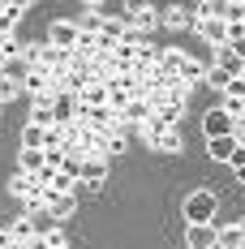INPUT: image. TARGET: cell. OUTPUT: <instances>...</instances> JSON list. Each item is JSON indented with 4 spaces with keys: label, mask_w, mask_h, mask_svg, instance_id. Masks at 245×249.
Here are the masks:
<instances>
[{
    "label": "cell",
    "mask_w": 245,
    "mask_h": 249,
    "mask_svg": "<svg viewBox=\"0 0 245 249\" xmlns=\"http://www.w3.org/2000/svg\"><path fill=\"white\" fill-rule=\"evenodd\" d=\"M138 133L151 142V150H164V155H176V150H181V133H176V129H164L155 116H151V121L142 124Z\"/></svg>",
    "instance_id": "obj_1"
},
{
    "label": "cell",
    "mask_w": 245,
    "mask_h": 249,
    "mask_svg": "<svg viewBox=\"0 0 245 249\" xmlns=\"http://www.w3.org/2000/svg\"><path fill=\"white\" fill-rule=\"evenodd\" d=\"M185 219H189V224H211V219H215V194H211V189L189 194V198H185Z\"/></svg>",
    "instance_id": "obj_2"
},
{
    "label": "cell",
    "mask_w": 245,
    "mask_h": 249,
    "mask_svg": "<svg viewBox=\"0 0 245 249\" xmlns=\"http://www.w3.org/2000/svg\"><path fill=\"white\" fill-rule=\"evenodd\" d=\"M159 22L168 30H198V4H172V9H159Z\"/></svg>",
    "instance_id": "obj_3"
},
{
    "label": "cell",
    "mask_w": 245,
    "mask_h": 249,
    "mask_svg": "<svg viewBox=\"0 0 245 249\" xmlns=\"http://www.w3.org/2000/svg\"><path fill=\"white\" fill-rule=\"evenodd\" d=\"M77 30H82L77 22H52V30H48V43H52V48H60V52H74V43H77Z\"/></svg>",
    "instance_id": "obj_4"
},
{
    "label": "cell",
    "mask_w": 245,
    "mask_h": 249,
    "mask_svg": "<svg viewBox=\"0 0 245 249\" xmlns=\"http://www.w3.org/2000/svg\"><path fill=\"white\" fill-rule=\"evenodd\" d=\"M232 129H237V124L228 121L220 107H211V112L202 116V133H207V142H211V138H232Z\"/></svg>",
    "instance_id": "obj_5"
},
{
    "label": "cell",
    "mask_w": 245,
    "mask_h": 249,
    "mask_svg": "<svg viewBox=\"0 0 245 249\" xmlns=\"http://www.w3.org/2000/svg\"><path fill=\"white\" fill-rule=\"evenodd\" d=\"M215 236H220V228H215V224H189V228H185V245H189V249H211V245H215Z\"/></svg>",
    "instance_id": "obj_6"
},
{
    "label": "cell",
    "mask_w": 245,
    "mask_h": 249,
    "mask_svg": "<svg viewBox=\"0 0 245 249\" xmlns=\"http://www.w3.org/2000/svg\"><path fill=\"white\" fill-rule=\"evenodd\" d=\"M198 35H202V39H207V43H211L215 52L228 43V26H224L220 18H202V22H198Z\"/></svg>",
    "instance_id": "obj_7"
},
{
    "label": "cell",
    "mask_w": 245,
    "mask_h": 249,
    "mask_svg": "<svg viewBox=\"0 0 245 249\" xmlns=\"http://www.w3.org/2000/svg\"><path fill=\"white\" fill-rule=\"evenodd\" d=\"M74 56H82V60H95V56H99V35H95V26H91V22H86L82 30H77Z\"/></svg>",
    "instance_id": "obj_8"
},
{
    "label": "cell",
    "mask_w": 245,
    "mask_h": 249,
    "mask_svg": "<svg viewBox=\"0 0 245 249\" xmlns=\"http://www.w3.org/2000/svg\"><path fill=\"white\" fill-rule=\"evenodd\" d=\"M22 13H26V0H4L0 4V35H13L18 22H22Z\"/></svg>",
    "instance_id": "obj_9"
},
{
    "label": "cell",
    "mask_w": 245,
    "mask_h": 249,
    "mask_svg": "<svg viewBox=\"0 0 245 249\" xmlns=\"http://www.w3.org/2000/svg\"><path fill=\"white\" fill-rule=\"evenodd\" d=\"M4 232H9V241H13V245H30L39 228H35V219H30V215H22V219H13Z\"/></svg>",
    "instance_id": "obj_10"
},
{
    "label": "cell",
    "mask_w": 245,
    "mask_h": 249,
    "mask_svg": "<svg viewBox=\"0 0 245 249\" xmlns=\"http://www.w3.org/2000/svg\"><path fill=\"white\" fill-rule=\"evenodd\" d=\"M69 245V236H65V228H48V232H35V241L26 249H65Z\"/></svg>",
    "instance_id": "obj_11"
},
{
    "label": "cell",
    "mask_w": 245,
    "mask_h": 249,
    "mask_svg": "<svg viewBox=\"0 0 245 249\" xmlns=\"http://www.w3.org/2000/svg\"><path fill=\"white\" fill-rule=\"evenodd\" d=\"M129 13H133V26H129V30H138V35L151 30V26H159V9H155V4H133Z\"/></svg>",
    "instance_id": "obj_12"
},
{
    "label": "cell",
    "mask_w": 245,
    "mask_h": 249,
    "mask_svg": "<svg viewBox=\"0 0 245 249\" xmlns=\"http://www.w3.org/2000/svg\"><path fill=\"white\" fill-rule=\"evenodd\" d=\"M207 155H211L215 163H232V155H237V142H232V138H211V142H207Z\"/></svg>",
    "instance_id": "obj_13"
},
{
    "label": "cell",
    "mask_w": 245,
    "mask_h": 249,
    "mask_svg": "<svg viewBox=\"0 0 245 249\" xmlns=\"http://www.w3.org/2000/svg\"><path fill=\"white\" fill-rule=\"evenodd\" d=\"M103 176H108V159H86V163H82V185L99 189V185H103Z\"/></svg>",
    "instance_id": "obj_14"
},
{
    "label": "cell",
    "mask_w": 245,
    "mask_h": 249,
    "mask_svg": "<svg viewBox=\"0 0 245 249\" xmlns=\"http://www.w3.org/2000/svg\"><path fill=\"white\" fill-rule=\"evenodd\" d=\"M215 69H224L228 77H245V65H241V56H237V52L228 48V43L220 48V60H215Z\"/></svg>",
    "instance_id": "obj_15"
},
{
    "label": "cell",
    "mask_w": 245,
    "mask_h": 249,
    "mask_svg": "<svg viewBox=\"0 0 245 249\" xmlns=\"http://www.w3.org/2000/svg\"><path fill=\"white\" fill-rule=\"evenodd\" d=\"M215 245H220V249H245V228H241V224H228V228H220Z\"/></svg>",
    "instance_id": "obj_16"
},
{
    "label": "cell",
    "mask_w": 245,
    "mask_h": 249,
    "mask_svg": "<svg viewBox=\"0 0 245 249\" xmlns=\"http://www.w3.org/2000/svg\"><path fill=\"white\" fill-rule=\"evenodd\" d=\"M77 103H86V107H108V86H103V82H91V86L77 95Z\"/></svg>",
    "instance_id": "obj_17"
},
{
    "label": "cell",
    "mask_w": 245,
    "mask_h": 249,
    "mask_svg": "<svg viewBox=\"0 0 245 249\" xmlns=\"http://www.w3.org/2000/svg\"><path fill=\"white\" fill-rule=\"evenodd\" d=\"M43 168H48V155H43V150H22V168H18V172H26V176H39Z\"/></svg>",
    "instance_id": "obj_18"
},
{
    "label": "cell",
    "mask_w": 245,
    "mask_h": 249,
    "mask_svg": "<svg viewBox=\"0 0 245 249\" xmlns=\"http://www.w3.org/2000/svg\"><path fill=\"white\" fill-rule=\"evenodd\" d=\"M43 146H48V129L26 124V129H22V150H43Z\"/></svg>",
    "instance_id": "obj_19"
},
{
    "label": "cell",
    "mask_w": 245,
    "mask_h": 249,
    "mask_svg": "<svg viewBox=\"0 0 245 249\" xmlns=\"http://www.w3.org/2000/svg\"><path fill=\"white\" fill-rule=\"evenodd\" d=\"M48 215H52V219L74 215V194H52V198H48Z\"/></svg>",
    "instance_id": "obj_20"
},
{
    "label": "cell",
    "mask_w": 245,
    "mask_h": 249,
    "mask_svg": "<svg viewBox=\"0 0 245 249\" xmlns=\"http://www.w3.org/2000/svg\"><path fill=\"white\" fill-rule=\"evenodd\" d=\"M35 189H39V185H35V176H26V172H13V180H9V194H13V198H30V194H35Z\"/></svg>",
    "instance_id": "obj_21"
},
{
    "label": "cell",
    "mask_w": 245,
    "mask_h": 249,
    "mask_svg": "<svg viewBox=\"0 0 245 249\" xmlns=\"http://www.w3.org/2000/svg\"><path fill=\"white\" fill-rule=\"evenodd\" d=\"M125 133H129V129H112V133L103 138V159H108V155H121V150H125V142H129Z\"/></svg>",
    "instance_id": "obj_22"
},
{
    "label": "cell",
    "mask_w": 245,
    "mask_h": 249,
    "mask_svg": "<svg viewBox=\"0 0 245 249\" xmlns=\"http://www.w3.org/2000/svg\"><path fill=\"white\" fill-rule=\"evenodd\" d=\"M26 73H30V65H26L22 56H18V60H4V73H0V77H9V82H18V86H22Z\"/></svg>",
    "instance_id": "obj_23"
},
{
    "label": "cell",
    "mask_w": 245,
    "mask_h": 249,
    "mask_svg": "<svg viewBox=\"0 0 245 249\" xmlns=\"http://www.w3.org/2000/svg\"><path fill=\"white\" fill-rule=\"evenodd\" d=\"M181 82H189V86H194L198 77H207V65H202V60H194V56H189V60H185V65H181Z\"/></svg>",
    "instance_id": "obj_24"
},
{
    "label": "cell",
    "mask_w": 245,
    "mask_h": 249,
    "mask_svg": "<svg viewBox=\"0 0 245 249\" xmlns=\"http://www.w3.org/2000/svg\"><path fill=\"white\" fill-rule=\"evenodd\" d=\"M237 77H228L224 69H215V65H207V86H215V90H228Z\"/></svg>",
    "instance_id": "obj_25"
},
{
    "label": "cell",
    "mask_w": 245,
    "mask_h": 249,
    "mask_svg": "<svg viewBox=\"0 0 245 249\" xmlns=\"http://www.w3.org/2000/svg\"><path fill=\"white\" fill-rule=\"evenodd\" d=\"M74 185H77V180H69L65 172H56V176H52V185H48V189H52V194H74Z\"/></svg>",
    "instance_id": "obj_26"
},
{
    "label": "cell",
    "mask_w": 245,
    "mask_h": 249,
    "mask_svg": "<svg viewBox=\"0 0 245 249\" xmlns=\"http://www.w3.org/2000/svg\"><path fill=\"white\" fill-rule=\"evenodd\" d=\"M18 82H9V77H0V103H9V99H18Z\"/></svg>",
    "instance_id": "obj_27"
},
{
    "label": "cell",
    "mask_w": 245,
    "mask_h": 249,
    "mask_svg": "<svg viewBox=\"0 0 245 249\" xmlns=\"http://www.w3.org/2000/svg\"><path fill=\"white\" fill-rule=\"evenodd\" d=\"M224 95H232V99H241V103H245V77H237V82H232Z\"/></svg>",
    "instance_id": "obj_28"
},
{
    "label": "cell",
    "mask_w": 245,
    "mask_h": 249,
    "mask_svg": "<svg viewBox=\"0 0 245 249\" xmlns=\"http://www.w3.org/2000/svg\"><path fill=\"white\" fill-rule=\"evenodd\" d=\"M232 142H237V146H245V124H237V129H232Z\"/></svg>",
    "instance_id": "obj_29"
},
{
    "label": "cell",
    "mask_w": 245,
    "mask_h": 249,
    "mask_svg": "<svg viewBox=\"0 0 245 249\" xmlns=\"http://www.w3.org/2000/svg\"><path fill=\"white\" fill-rule=\"evenodd\" d=\"M228 48L237 52V56H241V65H245V39H241V43H228Z\"/></svg>",
    "instance_id": "obj_30"
},
{
    "label": "cell",
    "mask_w": 245,
    "mask_h": 249,
    "mask_svg": "<svg viewBox=\"0 0 245 249\" xmlns=\"http://www.w3.org/2000/svg\"><path fill=\"white\" fill-rule=\"evenodd\" d=\"M237 176H241V185H245V168H241V172H237Z\"/></svg>",
    "instance_id": "obj_31"
},
{
    "label": "cell",
    "mask_w": 245,
    "mask_h": 249,
    "mask_svg": "<svg viewBox=\"0 0 245 249\" xmlns=\"http://www.w3.org/2000/svg\"><path fill=\"white\" fill-rule=\"evenodd\" d=\"M9 249H26V245H9Z\"/></svg>",
    "instance_id": "obj_32"
},
{
    "label": "cell",
    "mask_w": 245,
    "mask_h": 249,
    "mask_svg": "<svg viewBox=\"0 0 245 249\" xmlns=\"http://www.w3.org/2000/svg\"><path fill=\"white\" fill-rule=\"evenodd\" d=\"M211 249H220V245H211Z\"/></svg>",
    "instance_id": "obj_33"
}]
</instances>
